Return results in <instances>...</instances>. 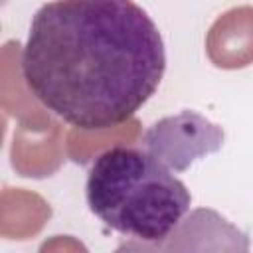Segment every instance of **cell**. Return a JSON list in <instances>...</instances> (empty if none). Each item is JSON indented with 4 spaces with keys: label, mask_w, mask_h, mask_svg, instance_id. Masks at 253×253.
Wrapping results in <instances>:
<instances>
[{
    "label": "cell",
    "mask_w": 253,
    "mask_h": 253,
    "mask_svg": "<svg viewBox=\"0 0 253 253\" xmlns=\"http://www.w3.org/2000/svg\"><path fill=\"white\" fill-rule=\"evenodd\" d=\"M166 51L132 0H51L32 18L22 75L63 123L87 130L130 119L158 89Z\"/></svg>",
    "instance_id": "1"
},
{
    "label": "cell",
    "mask_w": 253,
    "mask_h": 253,
    "mask_svg": "<svg viewBox=\"0 0 253 253\" xmlns=\"http://www.w3.org/2000/svg\"><path fill=\"white\" fill-rule=\"evenodd\" d=\"M87 206L111 229L140 241L166 239L190 210L186 184L148 150L113 146L87 174Z\"/></svg>",
    "instance_id": "2"
},
{
    "label": "cell",
    "mask_w": 253,
    "mask_h": 253,
    "mask_svg": "<svg viewBox=\"0 0 253 253\" xmlns=\"http://www.w3.org/2000/svg\"><path fill=\"white\" fill-rule=\"evenodd\" d=\"M142 142L170 170L180 172L194 160L217 152L223 144V130L194 111H182L154 123Z\"/></svg>",
    "instance_id": "3"
}]
</instances>
